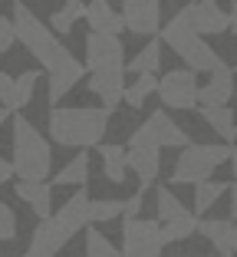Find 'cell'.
<instances>
[{
  "instance_id": "f546056e",
  "label": "cell",
  "mask_w": 237,
  "mask_h": 257,
  "mask_svg": "<svg viewBox=\"0 0 237 257\" xmlns=\"http://www.w3.org/2000/svg\"><path fill=\"white\" fill-rule=\"evenodd\" d=\"M86 257H119V250H115V244L102 231L86 227Z\"/></svg>"
},
{
  "instance_id": "d4e9b609",
  "label": "cell",
  "mask_w": 237,
  "mask_h": 257,
  "mask_svg": "<svg viewBox=\"0 0 237 257\" xmlns=\"http://www.w3.org/2000/svg\"><path fill=\"white\" fill-rule=\"evenodd\" d=\"M224 191H230V185H224V182H201V185H194V214L204 218V214L224 198Z\"/></svg>"
},
{
  "instance_id": "f35d334b",
  "label": "cell",
  "mask_w": 237,
  "mask_h": 257,
  "mask_svg": "<svg viewBox=\"0 0 237 257\" xmlns=\"http://www.w3.org/2000/svg\"><path fill=\"white\" fill-rule=\"evenodd\" d=\"M230 172H234V182H237V145H234V152H230Z\"/></svg>"
},
{
  "instance_id": "1f68e13d",
  "label": "cell",
  "mask_w": 237,
  "mask_h": 257,
  "mask_svg": "<svg viewBox=\"0 0 237 257\" xmlns=\"http://www.w3.org/2000/svg\"><path fill=\"white\" fill-rule=\"evenodd\" d=\"M0 106L10 109V112H20V92H17V76L4 73L0 69Z\"/></svg>"
},
{
  "instance_id": "7402d4cb",
  "label": "cell",
  "mask_w": 237,
  "mask_h": 257,
  "mask_svg": "<svg viewBox=\"0 0 237 257\" xmlns=\"http://www.w3.org/2000/svg\"><path fill=\"white\" fill-rule=\"evenodd\" d=\"M79 20H86V4L83 0H63L60 7L50 14V30L53 33H66L69 37Z\"/></svg>"
},
{
  "instance_id": "ac0fdd59",
  "label": "cell",
  "mask_w": 237,
  "mask_h": 257,
  "mask_svg": "<svg viewBox=\"0 0 237 257\" xmlns=\"http://www.w3.org/2000/svg\"><path fill=\"white\" fill-rule=\"evenodd\" d=\"M129 172L138 178V191H148L161 172V149H129Z\"/></svg>"
},
{
  "instance_id": "52a82bcc",
  "label": "cell",
  "mask_w": 237,
  "mask_h": 257,
  "mask_svg": "<svg viewBox=\"0 0 237 257\" xmlns=\"http://www.w3.org/2000/svg\"><path fill=\"white\" fill-rule=\"evenodd\" d=\"M198 73L191 69H168L158 79V99L161 109H175V112H191L198 109Z\"/></svg>"
},
{
  "instance_id": "6da1fadb",
  "label": "cell",
  "mask_w": 237,
  "mask_h": 257,
  "mask_svg": "<svg viewBox=\"0 0 237 257\" xmlns=\"http://www.w3.org/2000/svg\"><path fill=\"white\" fill-rule=\"evenodd\" d=\"M14 27H17V43L46 69V86H50L46 96L56 109V102L66 99V92L86 76V66L56 40V33L27 4H14Z\"/></svg>"
},
{
  "instance_id": "ba28073f",
  "label": "cell",
  "mask_w": 237,
  "mask_h": 257,
  "mask_svg": "<svg viewBox=\"0 0 237 257\" xmlns=\"http://www.w3.org/2000/svg\"><path fill=\"white\" fill-rule=\"evenodd\" d=\"M165 234L158 218L122 221V257H161Z\"/></svg>"
},
{
  "instance_id": "60d3db41",
  "label": "cell",
  "mask_w": 237,
  "mask_h": 257,
  "mask_svg": "<svg viewBox=\"0 0 237 257\" xmlns=\"http://www.w3.org/2000/svg\"><path fill=\"white\" fill-rule=\"evenodd\" d=\"M0 257H7V254H0Z\"/></svg>"
},
{
  "instance_id": "cb8c5ba5",
  "label": "cell",
  "mask_w": 237,
  "mask_h": 257,
  "mask_svg": "<svg viewBox=\"0 0 237 257\" xmlns=\"http://www.w3.org/2000/svg\"><path fill=\"white\" fill-rule=\"evenodd\" d=\"M86 178H89V152H76V155L56 172L53 185H76V188H83Z\"/></svg>"
},
{
  "instance_id": "e0dca14e",
  "label": "cell",
  "mask_w": 237,
  "mask_h": 257,
  "mask_svg": "<svg viewBox=\"0 0 237 257\" xmlns=\"http://www.w3.org/2000/svg\"><path fill=\"white\" fill-rule=\"evenodd\" d=\"M86 23H89L92 33H119L125 30V20H122V10L112 7V0H89L86 4Z\"/></svg>"
},
{
  "instance_id": "4fadbf2b",
  "label": "cell",
  "mask_w": 237,
  "mask_h": 257,
  "mask_svg": "<svg viewBox=\"0 0 237 257\" xmlns=\"http://www.w3.org/2000/svg\"><path fill=\"white\" fill-rule=\"evenodd\" d=\"M89 211H92V201H89V195H86V188H79L73 198H66V201L60 204V211H56L53 218L69 237H76L79 231H86V227L92 224Z\"/></svg>"
},
{
  "instance_id": "d6986e66",
  "label": "cell",
  "mask_w": 237,
  "mask_h": 257,
  "mask_svg": "<svg viewBox=\"0 0 237 257\" xmlns=\"http://www.w3.org/2000/svg\"><path fill=\"white\" fill-rule=\"evenodd\" d=\"M198 234L217 250V257L234 254V221H227V218H201Z\"/></svg>"
},
{
  "instance_id": "44dd1931",
  "label": "cell",
  "mask_w": 237,
  "mask_h": 257,
  "mask_svg": "<svg viewBox=\"0 0 237 257\" xmlns=\"http://www.w3.org/2000/svg\"><path fill=\"white\" fill-rule=\"evenodd\" d=\"M161 60H165V43H161V37L145 40V46L125 63V73H132V76H155V69L161 66Z\"/></svg>"
},
{
  "instance_id": "74e56055",
  "label": "cell",
  "mask_w": 237,
  "mask_h": 257,
  "mask_svg": "<svg viewBox=\"0 0 237 257\" xmlns=\"http://www.w3.org/2000/svg\"><path fill=\"white\" fill-rule=\"evenodd\" d=\"M230 221L237 224V182L230 185Z\"/></svg>"
},
{
  "instance_id": "e575fe53",
  "label": "cell",
  "mask_w": 237,
  "mask_h": 257,
  "mask_svg": "<svg viewBox=\"0 0 237 257\" xmlns=\"http://www.w3.org/2000/svg\"><path fill=\"white\" fill-rule=\"evenodd\" d=\"M142 198H145V191H135L132 198H125V218H122V221L142 218Z\"/></svg>"
},
{
  "instance_id": "d6a6232c",
  "label": "cell",
  "mask_w": 237,
  "mask_h": 257,
  "mask_svg": "<svg viewBox=\"0 0 237 257\" xmlns=\"http://www.w3.org/2000/svg\"><path fill=\"white\" fill-rule=\"evenodd\" d=\"M17 237V211L7 201H0V241H14Z\"/></svg>"
},
{
  "instance_id": "7c38bea8",
  "label": "cell",
  "mask_w": 237,
  "mask_h": 257,
  "mask_svg": "<svg viewBox=\"0 0 237 257\" xmlns=\"http://www.w3.org/2000/svg\"><path fill=\"white\" fill-rule=\"evenodd\" d=\"M125 69H99V73H89V92L99 99V106L115 112L119 102H125Z\"/></svg>"
},
{
  "instance_id": "3957f363",
  "label": "cell",
  "mask_w": 237,
  "mask_h": 257,
  "mask_svg": "<svg viewBox=\"0 0 237 257\" xmlns=\"http://www.w3.org/2000/svg\"><path fill=\"white\" fill-rule=\"evenodd\" d=\"M161 43L168 46L171 53H178V60H184V69H191V73H207L211 76L221 66H227L224 56L191 27L184 7L178 10L175 17L165 20V27H161Z\"/></svg>"
},
{
  "instance_id": "8fae6325",
  "label": "cell",
  "mask_w": 237,
  "mask_h": 257,
  "mask_svg": "<svg viewBox=\"0 0 237 257\" xmlns=\"http://www.w3.org/2000/svg\"><path fill=\"white\" fill-rule=\"evenodd\" d=\"M188 20L201 37H224L230 33V14L217 4V0H191L188 4Z\"/></svg>"
},
{
  "instance_id": "836d02e7",
  "label": "cell",
  "mask_w": 237,
  "mask_h": 257,
  "mask_svg": "<svg viewBox=\"0 0 237 257\" xmlns=\"http://www.w3.org/2000/svg\"><path fill=\"white\" fill-rule=\"evenodd\" d=\"M14 43H17V27L10 17L0 14V56H7L14 50Z\"/></svg>"
},
{
  "instance_id": "9a60e30c",
  "label": "cell",
  "mask_w": 237,
  "mask_h": 257,
  "mask_svg": "<svg viewBox=\"0 0 237 257\" xmlns=\"http://www.w3.org/2000/svg\"><path fill=\"white\" fill-rule=\"evenodd\" d=\"M234 69L230 66H221L217 73H211L207 76V83L201 86V92H198V109L204 106V109H224L230 102V96H234Z\"/></svg>"
},
{
  "instance_id": "603a6c76",
  "label": "cell",
  "mask_w": 237,
  "mask_h": 257,
  "mask_svg": "<svg viewBox=\"0 0 237 257\" xmlns=\"http://www.w3.org/2000/svg\"><path fill=\"white\" fill-rule=\"evenodd\" d=\"M198 112H201V119L207 122V128H211L221 142L230 145L237 139V119H234V112H230L227 106H224V109H204V106H201Z\"/></svg>"
},
{
  "instance_id": "83f0119b",
  "label": "cell",
  "mask_w": 237,
  "mask_h": 257,
  "mask_svg": "<svg viewBox=\"0 0 237 257\" xmlns=\"http://www.w3.org/2000/svg\"><path fill=\"white\" fill-rule=\"evenodd\" d=\"M198 224L201 218L194 211L181 214V218H175L171 224H161V234H165V244H175V241H188L191 234H198Z\"/></svg>"
},
{
  "instance_id": "30bf717a",
  "label": "cell",
  "mask_w": 237,
  "mask_h": 257,
  "mask_svg": "<svg viewBox=\"0 0 237 257\" xmlns=\"http://www.w3.org/2000/svg\"><path fill=\"white\" fill-rule=\"evenodd\" d=\"M86 66L89 73H99V69H125V43L122 37H112V33H86Z\"/></svg>"
},
{
  "instance_id": "9c48e42d",
  "label": "cell",
  "mask_w": 237,
  "mask_h": 257,
  "mask_svg": "<svg viewBox=\"0 0 237 257\" xmlns=\"http://www.w3.org/2000/svg\"><path fill=\"white\" fill-rule=\"evenodd\" d=\"M122 20L129 33L155 40L161 37V27H165V4L161 0H122Z\"/></svg>"
},
{
  "instance_id": "7a4b0ae2",
  "label": "cell",
  "mask_w": 237,
  "mask_h": 257,
  "mask_svg": "<svg viewBox=\"0 0 237 257\" xmlns=\"http://www.w3.org/2000/svg\"><path fill=\"white\" fill-rule=\"evenodd\" d=\"M112 112L102 106H56L46 115V132L63 149H99L109 132Z\"/></svg>"
},
{
  "instance_id": "2e32d148",
  "label": "cell",
  "mask_w": 237,
  "mask_h": 257,
  "mask_svg": "<svg viewBox=\"0 0 237 257\" xmlns=\"http://www.w3.org/2000/svg\"><path fill=\"white\" fill-rule=\"evenodd\" d=\"M14 195L23 204H30V211L40 221H50L56 214L53 211V182H17Z\"/></svg>"
},
{
  "instance_id": "f1b7e54d",
  "label": "cell",
  "mask_w": 237,
  "mask_h": 257,
  "mask_svg": "<svg viewBox=\"0 0 237 257\" xmlns=\"http://www.w3.org/2000/svg\"><path fill=\"white\" fill-rule=\"evenodd\" d=\"M89 218H92V224L119 221V218H125V201H119V198H96V201H92Z\"/></svg>"
},
{
  "instance_id": "5b68a950",
  "label": "cell",
  "mask_w": 237,
  "mask_h": 257,
  "mask_svg": "<svg viewBox=\"0 0 237 257\" xmlns=\"http://www.w3.org/2000/svg\"><path fill=\"white\" fill-rule=\"evenodd\" d=\"M234 145L227 142H191L188 149H181V155L175 159L171 168V185H201L211 182L217 165L230 162Z\"/></svg>"
},
{
  "instance_id": "277c9868",
  "label": "cell",
  "mask_w": 237,
  "mask_h": 257,
  "mask_svg": "<svg viewBox=\"0 0 237 257\" xmlns=\"http://www.w3.org/2000/svg\"><path fill=\"white\" fill-rule=\"evenodd\" d=\"M14 172L20 182H46L50 168H53V149L46 142V136L33 125L27 115H14Z\"/></svg>"
},
{
  "instance_id": "8d00e7d4",
  "label": "cell",
  "mask_w": 237,
  "mask_h": 257,
  "mask_svg": "<svg viewBox=\"0 0 237 257\" xmlns=\"http://www.w3.org/2000/svg\"><path fill=\"white\" fill-rule=\"evenodd\" d=\"M227 14H230V37H237V0H230V4H227Z\"/></svg>"
},
{
  "instance_id": "ab89813d",
  "label": "cell",
  "mask_w": 237,
  "mask_h": 257,
  "mask_svg": "<svg viewBox=\"0 0 237 257\" xmlns=\"http://www.w3.org/2000/svg\"><path fill=\"white\" fill-rule=\"evenodd\" d=\"M234 254H237V224H234Z\"/></svg>"
},
{
  "instance_id": "ffe728a7",
  "label": "cell",
  "mask_w": 237,
  "mask_h": 257,
  "mask_svg": "<svg viewBox=\"0 0 237 257\" xmlns=\"http://www.w3.org/2000/svg\"><path fill=\"white\" fill-rule=\"evenodd\" d=\"M99 159H102V175L112 185H122L125 175H129V149L122 142H102Z\"/></svg>"
},
{
  "instance_id": "484cf974",
  "label": "cell",
  "mask_w": 237,
  "mask_h": 257,
  "mask_svg": "<svg viewBox=\"0 0 237 257\" xmlns=\"http://www.w3.org/2000/svg\"><path fill=\"white\" fill-rule=\"evenodd\" d=\"M155 211H158V224H171L175 218L188 214V208L181 204V198L171 188H158L155 191Z\"/></svg>"
},
{
  "instance_id": "4316f807",
  "label": "cell",
  "mask_w": 237,
  "mask_h": 257,
  "mask_svg": "<svg viewBox=\"0 0 237 257\" xmlns=\"http://www.w3.org/2000/svg\"><path fill=\"white\" fill-rule=\"evenodd\" d=\"M152 96H158V79L155 76H135V83H129V89H125V106L142 109Z\"/></svg>"
},
{
  "instance_id": "5bb4252c",
  "label": "cell",
  "mask_w": 237,
  "mask_h": 257,
  "mask_svg": "<svg viewBox=\"0 0 237 257\" xmlns=\"http://www.w3.org/2000/svg\"><path fill=\"white\" fill-rule=\"evenodd\" d=\"M66 241H69V234L56 224V218L40 221V224L33 227L30 244H27V254L23 257H56L63 247H66Z\"/></svg>"
},
{
  "instance_id": "4dcf8cb0",
  "label": "cell",
  "mask_w": 237,
  "mask_h": 257,
  "mask_svg": "<svg viewBox=\"0 0 237 257\" xmlns=\"http://www.w3.org/2000/svg\"><path fill=\"white\" fill-rule=\"evenodd\" d=\"M37 86H40V69H23L17 76V92H20V109H27L37 99Z\"/></svg>"
},
{
  "instance_id": "d590c367",
  "label": "cell",
  "mask_w": 237,
  "mask_h": 257,
  "mask_svg": "<svg viewBox=\"0 0 237 257\" xmlns=\"http://www.w3.org/2000/svg\"><path fill=\"white\" fill-rule=\"evenodd\" d=\"M14 175H17L14 172V162H7V159H4V152H0V185H7Z\"/></svg>"
},
{
  "instance_id": "8992f818",
  "label": "cell",
  "mask_w": 237,
  "mask_h": 257,
  "mask_svg": "<svg viewBox=\"0 0 237 257\" xmlns=\"http://www.w3.org/2000/svg\"><path fill=\"white\" fill-rule=\"evenodd\" d=\"M125 142H129V149H188L191 136L165 109H152V115L132 128V136Z\"/></svg>"
},
{
  "instance_id": "7bdbcfd3",
  "label": "cell",
  "mask_w": 237,
  "mask_h": 257,
  "mask_svg": "<svg viewBox=\"0 0 237 257\" xmlns=\"http://www.w3.org/2000/svg\"><path fill=\"white\" fill-rule=\"evenodd\" d=\"M234 73H237V66H234Z\"/></svg>"
},
{
  "instance_id": "b9f144b4",
  "label": "cell",
  "mask_w": 237,
  "mask_h": 257,
  "mask_svg": "<svg viewBox=\"0 0 237 257\" xmlns=\"http://www.w3.org/2000/svg\"><path fill=\"white\" fill-rule=\"evenodd\" d=\"M198 257H204V254H198Z\"/></svg>"
}]
</instances>
